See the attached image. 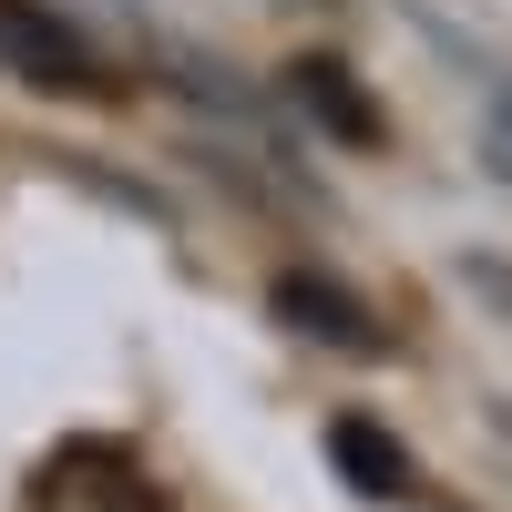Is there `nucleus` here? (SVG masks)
<instances>
[{"instance_id": "f257e3e1", "label": "nucleus", "mask_w": 512, "mask_h": 512, "mask_svg": "<svg viewBox=\"0 0 512 512\" xmlns=\"http://www.w3.org/2000/svg\"><path fill=\"white\" fill-rule=\"evenodd\" d=\"M0 72L41 82V93H103L93 41H82L62 11H41V0H0Z\"/></svg>"}, {"instance_id": "39448f33", "label": "nucleus", "mask_w": 512, "mask_h": 512, "mask_svg": "<svg viewBox=\"0 0 512 512\" xmlns=\"http://www.w3.org/2000/svg\"><path fill=\"white\" fill-rule=\"evenodd\" d=\"M297 93H308V103H328L349 144H379V103H369V93H359V82L338 72V62H308V72H297Z\"/></svg>"}, {"instance_id": "423d86ee", "label": "nucleus", "mask_w": 512, "mask_h": 512, "mask_svg": "<svg viewBox=\"0 0 512 512\" xmlns=\"http://www.w3.org/2000/svg\"><path fill=\"white\" fill-rule=\"evenodd\" d=\"M482 154H492V164H502V175H512V93L492 103V134H482Z\"/></svg>"}, {"instance_id": "f03ea898", "label": "nucleus", "mask_w": 512, "mask_h": 512, "mask_svg": "<svg viewBox=\"0 0 512 512\" xmlns=\"http://www.w3.org/2000/svg\"><path fill=\"white\" fill-rule=\"evenodd\" d=\"M328 451H338V472H349V492H369V502H400L410 492V451L379 431L369 410H338L328 420Z\"/></svg>"}, {"instance_id": "7ed1b4c3", "label": "nucleus", "mask_w": 512, "mask_h": 512, "mask_svg": "<svg viewBox=\"0 0 512 512\" xmlns=\"http://www.w3.org/2000/svg\"><path fill=\"white\" fill-rule=\"evenodd\" d=\"M277 318L328 338V349H379V318H359L349 287H328V277H277Z\"/></svg>"}, {"instance_id": "20e7f679", "label": "nucleus", "mask_w": 512, "mask_h": 512, "mask_svg": "<svg viewBox=\"0 0 512 512\" xmlns=\"http://www.w3.org/2000/svg\"><path fill=\"white\" fill-rule=\"evenodd\" d=\"M52 512H154V502H144V482H123L103 451H82L72 472L52 482Z\"/></svg>"}]
</instances>
